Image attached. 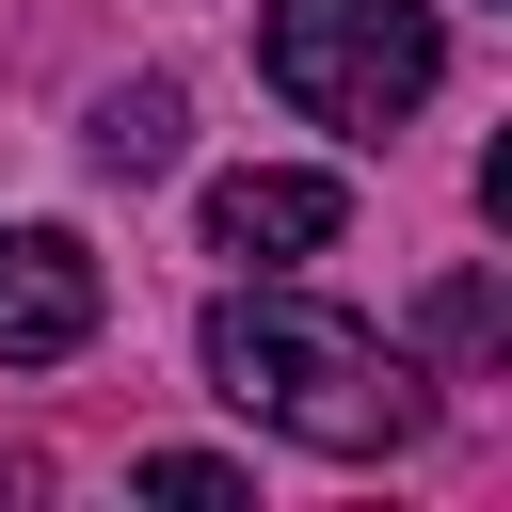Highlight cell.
<instances>
[{"instance_id":"obj_1","label":"cell","mask_w":512,"mask_h":512,"mask_svg":"<svg viewBox=\"0 0 512 512\" xmlns=\"http://www.w3.org/2000/svg\"><path fill=\"white\" fill-rule=\"evenodd\" d=\"M208 384H224L256 432L320 448V464H368V448L416 432V368H400L352 304H304V288H224V304H208Z\"/></svg>"},{"instance_id":"obj_2","label":"cell","mask_w":512,"mask_h":512,"mask_svg":"<svg viewBox=\"0 0 512 512\" xmlns=\"http://www.w3.org/2000/svg\"><path fill=\"white\" fill-rule=\"evenodd\" d=\"M256 80L336 128V144H384L432 80H448V32L432 0H256Z\"/></svg>"},{"instance_id":"obj_3","label":"cell","mask_w":512,"mask_h":512,"mask_svg":"<svg viewBox=\"0 0 512 512\" xmlns=\"http://www.w3.org/2000/svg\"><path fill=\"white\" fill-rule=\"evenodd\" d=\"M96 336V256L64 224H0V368H64Z\"/></svg>"},{"instance_id":"obj_4","label":"cell","mask_w":512,"mask_h":512,"mask_svg":"<svg viewBox=\"0 0 512 512\" xmlns=\"http://www.w3.org/2000/svg\"><path fill=\"white\" fill-rule=\"evenodd\" d=\"M336 224H352L336 176H224V192H208V256H240V272H288V256H320Z\"/></svg>"},{"instance_id":"obj_5","label":"cell","mask_w":512,"mask_h":512,"mask_svg":"<svg viewBox=\"0 0 512 512\" xmlns=\"http://www.w3.org/2000/svg\"><path fill=\"white\" fill-rule=\"evenodd\" d=\"M96 160L112 176H176V80H112L96 96Z\"/></svg>"},{"instance_id":"obj_6","label":"cell","mask_w":512,"mask_h":512,"mask_svg":"<svg viewBox=\"0 0 512 512\" xmlns=\"http://www.w3.org/2000/svg\"><path fill=\"white\" fill-rule=\"evenodd\" d=\"M144 496H176V512H224L240 496V464H208V448H160V464H128Z\"/></svg>"},{"instance_id":"obj_7","label":"cell","mask_w":512,"mask_h":512,"mask_svg":"<svg viewBox=\"0 0 512 512\" xmlns=\"http://www.w3.org/2000/svg\"><path fill=\"white\" fill-rule=\"evenodd\" d=\"M432 336H448V352H480V336H496V288H480V272H464V288H432Z\"/></svg>"}]
</instances>
